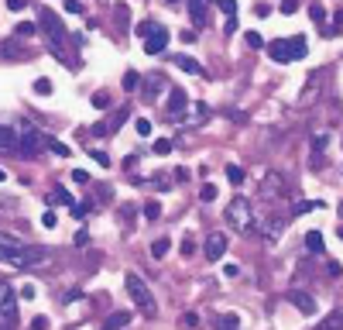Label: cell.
Masks as SVG:
<instances>
[{"mask_svg": "<svg viewBox=\"0 0 343 330\" xmlns=\"http://www.w3.org/2000/svg\"><path fill=\"white\" fill-rule=\"evenodd\" d=\"M35 31H38V28H35V24H31V21H21L18 28H14V35H18V38H31V35H35Z\"/></svg>", "mask_w": 343, "mask_h": 330, "instance_id": "obj_22", "label": "cell"}, {"mask_svg": "<svg viewBox=\"0 0 343 330\" xmlns=\"http://www.w3.org/2000/svg\"><path fill=\"white\" fill-rule=\"evenodd\" d=\"M309 18L316 21V24H323V21H326V11L319 7V4H309Z\"/></svg>", "mask_w": 343, "mask_h": 330, "instance_id": "obj_29", "label": "cell"}, {"mask_svg": "<svg viewBox=\"0 0 343 330\" xmlns=\"http://www.w3.org/2000/svg\"><path fill=\"white\" fill-rule=\"evenodd\" d=\"M326 145H329V138H326V135H319L316 141H312V165H319V162H323Z\"/></svg>", "mask_w": 343, "mask_h": 330, "instance_id": "obj_18", "label": "cell"}, {"mask_svg": "<svg viewBox=\"0 0 343 330\" xmlns=\"http://www.w3.org/2000/svg\"><path fill=\"white\" fill-rule=\"evenodd\" d=\"M45 203H48V207H58V203H62V207H72V196L65 193V189H52V193L45 196Z\"/></svg>", "mask_w": 343, "mask_h": 330, "instance_id": "obj_17", "label": "cell"}, {"mask_svg": "<svg viewBox=\"0 0 343 330\" xmlns=\"http://www.w3.org/2000/svg\"><path fill=\"white\" fill-rule=\"evenodd\" d=\"M172 62H175L182 73H189V76H203V65H199L192 55H172Z\"/></svg>", "mask_w": 343, "mask_h": 330, "instance_id": "obj_14", "label": "cell"}, {"mask_svg": "<svg viewBox=\"0 0 343 330\" xmlns=\"http://www.w3.org/2000/svg\"><path fill=\"white\" fill-rule=\"evenodd\" d=\"M319 330H343V313H329V316H326V323Z\"/></svg>", "mask_w": 343, "mask_h": 330, "instance_id": "obj_21", "label": "cell"}, {"mask_svg": "<svg viewBox=\"0 0 343 330\" xmlns=\"http://www.w3.org/2000/svg\"><path fill=\"white\" fill-rule=\"evenodd\" d=\"M299 11V0H282V14H295Z\"/></svg>", "mask_w": 343, "mask_h": 330, "instance_id": "obj_39", "label": "cell"}, {"mask_svg": "<svg viewBox=\"0 0 343 330\" xmlns=\"http://www.w3.org/2000/svg\"><path fill=\"white\" fill-rule=\"evenodd\" d=\"M141 45H144V52H148V55H161V52L168 48V31H165L161 24H154V28H151V35L141 41Z\"/></svg>", "mask_w": 343, "mask_h": 330, "instance_id": "obj_9", "label": "cell"}, {"mask_svg": "<svg viewBox=\"0 0 343 330\" xmlns=\"http://www.w3.org/2000/svg\"><path fill=\"white\" fill-rule=\"evenodd\" d=\"M189 18L196 28H206V21H210V4L206 0H189Z\"/></svg>", "mask_w": 343, "mask_h": 330, "instance_id": "obj_12", "label": "cell"}, {"mask_svg": "<svg viewBox=\"0 0 343 330\" xmlns=\"http://www.w3.org/2000/svg\"><path fill=\"white\" fill-rule=\"evenodd\" d=\"M199 200H203V203H213V200H216V186H213V182H206V186L199 189Z\"/></svg>", "mask_w": 343, "mask_h": 330, "instance_id": "obj_27", "label": "cell"}, {"mask_svg": "<svg viewBox=\"0 0 343 330\" xmlns=\"http://www.w3.org/2000/svg\"><path fill=\"white\" fill-rule=\"evenodd\" d=\"M285 299H288V303H292L299 313H302V316H316V313H319L316 299H312V296H305V292H288Z\"/></svg>", "mask_w": 343, "mask_h": 330, "instance_id": "obj_11", "label": "cell"}, {"mask_svg": "<svg viewBox=\"0 0 343 330\" xmlns=\"http://www.w3.org/2000/svg\"><path fill=\"white\" fill-rule=\"evenodd\" d=\"M247 45L250 48H265V38H261L258 31H247Z\"/></svg>", "mask_w": 343, "mask_h": 330, "instance_id": "obj_35", "label": "cell"}, {"mask_svg": "<svg viewBox=\"0 0 343 330\" xmlns=\"http://www.w3.org/2000/svg\"><path fill=\"white\" fill-rule=\"evenodd\" d=\"M127 323H131V313L120 310V313H110V316L103 320V330H120V327H127Z\"/></svg>", "mask_w": 343, "mask_h": 330, "instance_id": "obj_15", "label": "cell"}, {"mask_svg": "<svg viewBox=\"0 0 343 330\" xmlns=\"http://www.w3.org/2000/svg\"><path fill=\"white\" fill-rule=\"evenodd\" d=\"M151 152H154V155H168V152H172V141H168V138H158Z\"/></svg>", "mask_w": 343, "mask_h": 330, "instance_id": "obj_28", "label": "cell"}, {"mask_svg": "<svg viewBox=\"0 0 343 330\" xmlns=\"http://www.w3.org/2000/svg\"><path fill=\"white\" fill-rule=\"evenodd\" d=\"M55 224H58L55 210H45V217H41V227H55Z\"/></svg>", "mask_w": 343, "mask_h": 330, "instance_id": "obj_36", "label": "cell"}, {"mask_svg": "<svg viewBox=\"0 0 343 330\" xmlns=\"http://www.w3.org/2000/svg\"><path fill=\"white\" fill-rule=\"evenodd\" d=\"M48 145H45V135H41L38 127H31V124H21V131H18V152L24 158H35L41 155Z\"/></svg>", "mask_w": 343, "mask_h": 330, "instance_id": "obj_6", "label": "cell"}, {"mask_svg": "<svg viewBox=\"0 0 343 330\" xmlns=\"http://www.w3.org/2000/svg\"><path fill=\"white\" fill-rule=\"evenodd\" d=\"M213 323H216V330H240V323H237V316H233V313H227V316H216Z\"/></svg>", "mask_w": 343, "mask_h": 330, "instance_id": "obj_19", "label": "cell"}, {"mask_svg": "<svg viewBox=\"0 0 343 330\" xmlns=\"http://www.w3.org/2000/svg\"><path fill=\"white\" fill-rule=\"evenodd\" d=\"M319 203H295V214H309V210H316Z\"/></svg>", "mask_w": 343, "mask_h": 330, "instance_id": "obj_43", "label": "cell"}, {"mask_svg": "<svg viewBox=\"0 0 343 330\" xmlns=\"http://www.w3.org/2000/svg\"><path fill=\"white\" fill-rule=\"evenodd\" d=\"M137 83H141V76H137V73H127V76H124V90L131 93V90H137Z\"/></svg>", "mask_w": 343, "mask_h": 330, "instance_id": "obj_32", "label": "cell"}, {"mask_svg": "<svg viewBox=\"0 0 343 330\" xmlns=\"http://www.w3.org/2000/svg\"><path fill=\"white\" fill-rule=\"evenodd\" d=\"M305 251H309V254H323V234H319V231L305 234Z\"/></svg>", "mask_w": 343, "mask_h": 330, "instance_id": "obj_16", "label": "cell"}, {"mask_svg": "<svg viewBox=\"0 0 343 330\" xmlns=\"http://www.w3.org/2000/svg\"><path fill=\"white\" fill-rule=\"evenodd\" d=\"M144 217H148V220H158V217H161V207H158V203H148V207H144Z\"/></svg>", "mask_w": 343, "mask_h": 330, "instance_id": "obj_34", "label": "cell"}, {"mask_svg": "<svg viewBox=\"0 0 343 330\" xmlns=\"http://www.w3.org/2000/svg\"><path fill=\"white\" fill-rule=\"evenodd\" d=\"M151 28H154V21H141V24H137V38L144 41L148 35H151Z\"/></svg>", "mask_w": 343, "mask_h": 330, "instance_id": "obj_33", "label": "cell"}, {"mask_svg": "<svg viewBox=\"0 0 343 330\" xmlns=\"http://www.w3.org/2000/svg\"><path fill=\"white\" fill-rule=\"evenodd\" d=\"M134 127H137V135H141V138L151 135V120H148V117H137V124H134Z\"/></svg>", "mask_w": 343, "mask_h": 330, "instance_id": "obj_30", "label": "cell"}, {"mask_svg": "<svg viewBox=\"0 0 343 330\" xmlns=\"http://www.w3.org/2000/svg\"><path fill=\"white\" fill-rule=\"evenodd\" d=\"M72 179H76V182H90V172H82V169H76V172H72Z\"/></svg>", "mask_w": 343, "mask_h": 330, "instance_id": "obj_45", "label": "cell"}, {"mask_svg": "<svg viewBox=\"0 0 343 330\" xmlns=\"http://www.w3.org/2000/svg\"><path fill=\"white\" fill-rule=\"evenodd\" d=\"M223 251H227V234H223V231H213L210 237H206V261H220Z\"/></svg>", "mask_w": 343, "mask_h": 330, "instance_id": "obj_10", "label": "cell"}, {"mask_svg": "<svg viewBox=\"0 0 343 330\" xmlns=\"http://www.w3.org/2000/svg\"><path fill=\"white\" fill-rule=\"evenodd\" d=\"M21 299H35V286H24L21 289Z\"/></svg>", "mask_w": 343, "mask_h": 330, "instance_id": "obj_46", "label": "cell"}, {"mask_svg": "<svg viewBox=\"0 0 343 330\" xmlns=\"http://www.w3.org/2000/svg\"><path fill=\"white\" fill-rule=\"evenodd\" d=\"M28 7V0H7V11H24Z\"/></svg>", "mask_w": 343, "mask_h": 330, "instance_id": "obj_44", "label": "cell"}, {"mask_svg": "<svg viewBox=\"0 0 343 330\" xmlns=\"http://www.w3.org/2000/svg\"><path fill=\"white\" fill-rule=\"evenodd\" d=\"M227 224L233 227V231H240V234H250V231H258V214H254V207H250V200L247 196H233L227 203Z\"/></svg>", "mask_w": 343, "mask_h": 330, "instance_id": "obj_3", "label": "cell"}, {"mask_svg": "<svg viewBox=\"0 0 343 330\" xmlns=\"http://www.w3.org/2000/svg\"><path fill=\"white\" fill-rule=\"evenodd\" d=\"M31 330H48V316H35L31 320Z\"/></svg>", "mask_w": 343, "mask_h": 330, "instance_id": "obj_40", "label": "cell"}, {"mask_svg": "<svg viewBox=\"0 0 343 330\" xmlns=\"http://www.w3.org/2000/svg\"><path fill=\"white\" fill-rule=\"evenodd\" d=\"M107 103H110V97H107V93H96V97H93V107H100V110H103Z\"/></svg>", "mask_w": 343, "mask_h": 330, "instance_id": "obj_42", "label": "cell"}, {"mask_svg": "<svg viewBox=\"0 0 343 330\" xmlns=\"http://www.w3.org/2000/svg\"><path fill=\"white\" fill-rule=\"evenodd\" d=\"M124 286H127V292H131V299L141 306V313L144 316H154L158 313V303H154V296H151V289L141 282V275H134V272H127L124 275Z\"/></svg>", "mask_w": 343, "mask_h": 330, "instance_id": "obj_5", "label": "cell"}, {"mask_svg": "<svg viewBox=\"0 0 343 330\" xmlns=\"http://www.w3.org/2000/svg\"><path fill=\"white\" fill-rule=\"evenodd\" d=\"M206 117H210V107H206V103H196V120H199V124H203V120H206Z\"/></svg>", "mask_w": 343, "mask_h": 330, "instance_id": "obj_37", "label": "cell"}, {"mask_svg": "<svg viewBox=\"0 0 343 330\" xmlns=\"http://www.w3.org/2000/svg\"><path fill=\"white\" fill-rule=\"evenodd\" d=\"M45 145H48V148H52L55 155H62V158L69 155V145H62V141H55V138H48V135H45Z\"/></svg>", "mask_w": 343, "mask_h": 330, "instance_id": "obj_23", "label": "cell"}, {"mask_svg": "<svg viewBox=\"0 0 343 330\" xmlns=\"http://www.w3.org/2000/svg\"><path fill=\"white\" fill-rule=\"evenodd\" d=\"M168 248H172V244L161 237V241H154V244H151V254H154V258H165V254H168Z\"/></svg>", "mask_w": 343, "mask_h": 330, "instance_id": "obj_26", "label": "cell"}, {"mask_svg": "<svg viewBox=\"0 0 343 330\" xmlns=\"http://www.w3.org/2000/svg\"><path fill=\"white\" fill-rule=\"evenodd\" d=\"M35 93H38V97H48V93H52V79H35Z\"/></svg>", "mask_w": 343, "mask_h": 330, "instance_id": "obj_25", "label": "cell"}, {"mask_svg": "<svg viewBox=\"0 0 343 330\" xmlns=\"http://www.w3.org/2000/svg\"><path fill=\"white\" fill-rule=\"evenodd\" d=\"M227 179L233 186H240V182H244V169H240V165H227Z\"/></svg>", "mask_w": 343, "mask_h": 330, "instance_id": "obj_24", "label": "cell"}, {"mask_svg": "<svg viewBox=\"0 0 343 330\" xmlns=\"http://www.w3.org/2000/svg\"><path fill=\"white\" fill-rule=\"evenodd\" d=\"M18 327V292L7 282H0V330Z\"/></svg>", "mask_w": 343, "mask_h": 330, "instance_id": "obj_7", "label": "cell"}, {"mask_svg": "<svg viewBox=\"0 0 343 330\" xmlns=\"http://www.w3.org/2000/svg\"><path fill=\"white\" fill-rule=\"evenodd\" d=\"M186 114H189V100H186V90L182 86H172L168 93V120H186Z\"/></svg>", "mask_w": 343, "mask_h": 330, "instance_id": "obj_8", "label": "cell"}, {"mask_svg": "<svg viewBox=\"0 0 343 330\" xmlns=\"http://www.w3.org/2000/svg\"><path fill=\"white\" fill-rule=\"evenodd\" d=\"M0 152H18V131L11 124H0Z\"/></svg>", "mask_w": 343, "mask_h": 330, "instance_id": "obj_13", "label": "cell"}, {"mask_svg": "<svg viewBox=\"0 0 343 330\" xmlns=\"http://www.w3.org/2000/svg\"><path fill=\"white\" fill-rule=\"evenodd\" d=\"M340 214H343V207H340Z\"/></svg>", "mask_w": 343, "mask_h": 330, "instance_id": "obj_48", "label": "cell"}, {"mask_svg": "<svg viewBox=\"0 0 343 330\" xmlns=\"http://www.w3.org/2000/svg\"><path fill=\"white\" fill-rule=\"evenodd\" d=\"M254 14H258V18H268V14H271V4H254Z\"/></svg>", "mask_w": 343, "mask_h": 330, "instance_id": "obj_41", "label": "cell"}, {"mask_svg": "<svg viewBox=\"0 0 343 330\" xmlns=\"http://www.w3.org/2000/svg\"><path fill=\"white\" fill-rule=\"evenodd\" d=\"M182 254H186V258H189V254H196V237H192V234H186V237H182Z\"/></svg>", "mask_w": 343, "mask_h": 330, "instance_id": "obj_31", "label": "cell"}, {"mask_svg": "<svg viewBox=\"0 0 343 330\" xmlns=\"http://www.w3.org/2000/svg\"><path fill=\"white\" fill-rule=\"evenodd\" d=\"M223 14H227V21H237V0H213Z\"/></svg>", "mask_w": 343, "mask_h": 330, "instance_id": "obj_20", "label": "cell"}, {"mask_svg": "<svg viewBox=\"0 0 343 330\" xmlns=\"http://www.w3.org/2000/svg\"><path fill=\"white\" fill-rule=\"evenodd\" d=\"M4 179H7V172H4V169H0V182H4Z\"/></svg>", "mask_w": 343, "mask_h": 330, "instance_id": "obj_47", "label": "cell"}, {"mask_svg": "<svg viewBox=\"0 0 343 330\" xmlns=\"http://www.w3.org/2000/svg\"><path fill=\"white\" fill-rule=\"evenodd\" d=\"M265 48H268V58H271V62H278V65H288V62H299V58H305V35L268 41Z\"/></svg>", "mask_w": 343, "mask_h": 330, "instance_id": "obj_4", "label": "cell"}, {"mask_svg": "<svg viewBox=\"0 0 343 330\" xmlns=\"http://www.w3.org/2000/svg\"><path fill=\"white\" fill-rule=\"evenodd\" d=\"M0 261L11 265V269H35V265H45L48 261V248L41 244H28L14 234L0 231Z\"/></svg>", "mask_w": 343, "mask_h": 330, "instance_id": "obj_1", "label": "cell"}, {"mask_svg": "<svg viewBox=\"0 0 343 330\" xmlns=\"http://www.w3.org/2000/svg\"><path fill=\"white\" fill-rule=\"evenodd\" d=\"M65 11L69 14H82V0H65Z\"/></svg>", "mask_w": 343, "mask_h": 330, "instance_id": "obj_38", "label": "cell"}, {"mask_svg": "<svg viewBox=\"0 0 343 330\" xmlns=\"http://www.w3.org/2000/svg\"><path fill=\"white\" fill-rule=\"evenodd\" d=\"M41 28H45V41H48V48L58 55V62H65L69 69H79V58L72 52H65V41H69V31L58 24V18L52 11H41Z\"/></svg>", "mask_w": 343, "mask_h": 330, "instance_id": "obj_2", "label": "cell"}]
</instances>
